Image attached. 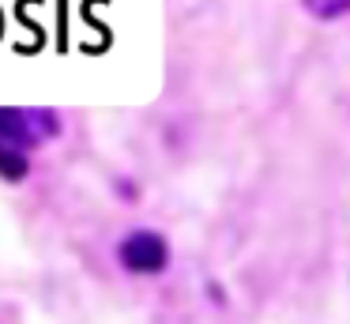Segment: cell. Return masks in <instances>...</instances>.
<instances>
[{"label": "cell", "mask_w": 350, "mask_h": 324, "mask_svg": "<svg viewBox=\"0 0 350 324\" xmlns=\"http://www.w3.org/2000/svg\"><path fill=\"white\" fill-rule=\"evenodd\" d=\"M301 8L312 19H342V15H350V0H301Z\"/></svg>", "instance_id": "4"}, {"label": "cell", "mask_w": 350, "mask_h": 324, "mask_svg": "<svg viewBox=\"0 0 350 324\" xmlns=\"http://www.w3.org/2000/svg\"><path fill=\"white\" fill-rule=\"evenodd\" d=\"M117 260L132 275H159L170 264V241L159 230H132L117 245Z\"/></svg>", "instance_id": "2"}, {"label": "cell", "mask_w": 350, "mask_h": 324, "mask_svg": "<svg viewBox=\"0 0 350 324\" xmlns=\"http://www.w3.org/2000/svg\"><path fill=\"white\" fill-rule=\"evenodd\" d=\"M61 136V117L42 105H0V140L16 143V147H42L46 140Z\"/></svg>", "instance_id": "1"}, {"label": "cell", "mask_w": 350, "mask_h": 324, "mask_svg": "<svg viewBox=\"0 0 350 324\" xmlns=\"http://www.w3.org/2000/svg\"><path fill=\"white\" fill-rule=\"evenodd\" d=\"M27 173H31V158H27V151L23 147H16V143H8V140H0V177L4 181H23Z\"/></svg>", "instance_id": "3"}]
</instances>
